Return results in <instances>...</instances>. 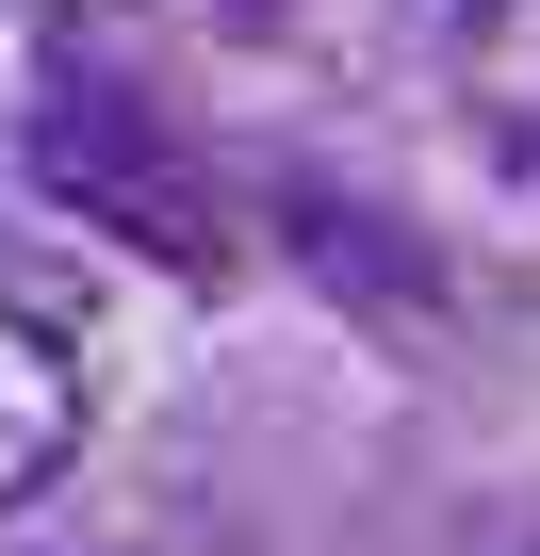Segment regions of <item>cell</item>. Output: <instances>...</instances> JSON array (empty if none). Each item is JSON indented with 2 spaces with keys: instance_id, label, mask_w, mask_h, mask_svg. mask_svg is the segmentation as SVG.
Returning <instances> with one entry per match:
<instances>
[{
  "instance_id": "cell-1",
  "label": "cell",
  "mask_w": 540,
  "mask_h": 556,
  "mask_svg": "<svg viewBox=\"0 0 540 556\" xmlns=\"http://www.w3.org/2000/svg\"><path fill=\"white\" fill-rule=\"evenodd\" d=\"M17 148H34V180H50V213H83L115 262H148V278H246V197L213 180V148L148 99V66L131 50H99V34H66L50 66H34V115H17Z\"/></svg>"
},
{
  "instance_id": "cell-5",
  "label": "cell",
  "mask_w": 540,
  "mask_h": 556,
  "mask_svg": "<svg viewBox=\"0 0 540 556\" xmlns=\"http://www.w3.org/2000/svg\"><path fill=\"white\" fill-rule=\"evenodd\" d=\"M0 148H17V83H0Z\"/></svg>"
},
{
  "instance_id": "cell-2",
  "label": "cell",
  "mask_w": 540,
  "mask_h": 556,
  "mask_svg": "<svg viewBox=\"0 0 540 556\" xmlns=\"http://www.w3.org/2000/svg\"><path fill=\"white\" fill-rule=\"evenodd\" d=\"M83 426H99V344H83V312L0 262V523L50 507V475L83 458Z\"/></svg>"
},
{
  "instance_id": "cell-4",
  "label": "cell",
  "mask_w": 540,
  "mask_h": 556,
  "mask_svg": "<svg viewBox=\"0 0 540 556\" xmlns=\"http://www.w3.org/2000/svg\"><path fill=\"white\" fill-rule=\"evenodd\" d=\"M213 17H229V34H279V17H296V0H213Z\"/></svg>"
},
{
  "instance_id": "cell-3",
  "label": "cell",
  "mask_w": 540,
  "mask_h": 556,
  "mask_svg": "<svg viewBox=\"0 0 540 556\" xmlns=\"http://www.w3.org/2000/svg\"><path fill=\"white\" fill-rule=\"evenodd\" d=\"M393 17H410V34H426V50H491V34H507V17H524V0H393Z\"/></svg>"
}]
</instances>
